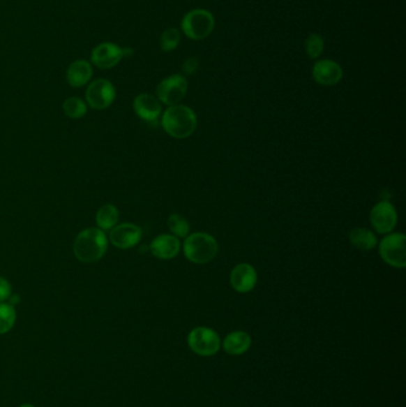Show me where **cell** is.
Returning a JSON list of instances; mask_svg holds the SVG:
<instances>
[{"instance_id":"16","label":"cell","mask_w":406,"mask_h":407,"mask_svg":"<svg viewBox=\"0 0 406 407\" xmlns=\"http://www.w3.org/2000/svg\"><path fill=\"white\" fill-rule=\"evenodd\" d=\"M93 77V67L90 61L77 60L72 62L66 72L67 82L72 87L79 89L87 85Z\"/></svg>"},{"instance_id":"15","label":"cell","mask_w":406,"mask_h":407,"mask_svg":"<svg viewBox=\"0 0 406 407\" xmlns=\"http://www.w3.org/2000/svg\"><path fill=\"white\" fill-rule=\"evenodd\" d=\"M179 238L174 235H160L151 243V253L158 260H172L180 253Z\"/></svg>"},{"instance_id":"5","label":"cell","mask_w":406,"mask_h":407,"mask_svg":"<svg viewBox=\"0 0 406 407\" xmlns=\"http://www.w3.org/2000/svg\"><path fill=\"white\" fill-rule=\"evenodd\" d=\"M379 254L384 262L393 268L406 266V237L402 232H391L379 243Z\"/></svg>"},{"instance_id":"22","label":"cell","mask_w":406,"mask_h":407,"mask_svg":"<svg viewBox=\"0 0 406 407\" xmlns=\"http://www.w3.org/2000/svg\"><path fill=\"white\" fill-rule=\"evenodd\" d=\"M16 310L11 304L0 302V335L8 334L16 323Z\"/></svg>"},{"instance_id":"13","label":"cell","mask_w":406,"mask_h":407,"mask_svg":"<svg viewBox=\"0 0 406 407\" xmlns=\"http://www.w3.org/2000/svg\"><path fill=\"white\" fill-rule=\"evenodd\" d=\"M257 283V273L249 263H239L230 273V285L239 293H249Z\"/></svg>"},{"instance_id":"14","label":"cell","mask_w":406,"mask_h":407,"mask_svg":"<svg viewBox=\"0 0 406 407\" xmlns=\"http://www.w3.org/2000/svg\"><path fill=\"white\" fill-rule=\"evenodd\" d=\"M133 106H134L135 113L142 121H155L163 112V105L160 101L156 96H153L149 93L138 94L134 99Z\"/></svg>"},{"instance_id":"26","label":"cell","mask_w":406,"mask_h":407,"mask_svg":"<svg viewBox=\"0 0 406 407\" xmlns=\"http://www.w3.org/2000/svg\"><path fill=\"white\" fill-rule=\"evenodd\" d=\"M11 297V285L6 279L0 276V302H4Z\"/></svg>"},{"instance_id":"17","label":"cell","mask_w":406,"mask_h":407,"mask_svg":"<svg viewBox=\"0 0 406 407\" xmlns=\"http://www.w3.org/2000/svg\"><path fill=\"white\" fill-rule=\"evenodd\" d=\"M252 344L250 336L244 331H234L225 337L223 342L224 350L230 355L244 354Z\"/></svg>"},{"instance_id":"12","label":"cell","mask_w":406,"mask_h":407,"mask_svg":"<svg viewBox=\"0 0 406 407\" xmlns=\"http://www.w3.org/2000/svg\"><path fill=\"white\" fill-rule=\"evenodd\" d=\"M313 80L322 86H335L343 77V69L336 61L324 59L316 61L313 68Z\"/></svg>"},{"instance_id":"1","label":"cell","mask_w":406,"mask_h":407,"mask_svg":"<svg viewBox=\"0 0 406 407\" xmlns=\"http://www.w3.org/2000/svg\"><path fill=\"white\" fill-rule=\"evenodd\" d=\"M107 237L99 228H87L77 234L73 244V253L82 263L98 262L107 250Z\"/></svg>"},{"instance_id":"21","label":"cell","mask_w":406,"mask_h":407,"mask_svg":"<svg viewBox=\"0 0 406 407\" xmlns=\"http://www.w3.org/2000/svg\"><path fill=\"white\" fill-rule=\"evenodd\" d=\"M180 42H181V33L179 29L171 27V28H167L161 35L160 48L165 53H171L179 47Z\"/></svg>"},{"instance_id":"18","label":"cell","mask_w":406,"mask_h":407,"mask_svg":"<svg viewBox=\"0 0 406 407\" xmlns=\"http://www.w3.org/2000/svg\"><path fill=\"white\" fill-rule=\"evenodd\" d=\"M349 242L352 246L361 251H370L378 246V239L375 234L365 228H355L350 230Z\"/></svg>"},{"instance_id":"9","label":"cell","mask_w":406,"mask_h":407,"mask_svg":"<svg viewBox=\"0 0 406 407\" xmlns=\"http://www.w3.org/2000/svg\"><path fill=\"white\" fill-rule=\"evenodd\" d=\"M188 346L195 354L211 356L220 349V336L210 327H195L188 335Z\"/></svg>"},{"instance_id":"24","label":"cell","mask_w":406,"mask_h":407,"mask_svg":"<svg viewBox=\"0 0 406 407\" xmlns=\"http://www.w3.org/2000/svg\"><path fill=\"white\" fill-rule=\"evenodd\" d=\"M324 38L319 34H311L305 40V52L311 60H317L324 52Z\"/></svg>"},{"instance_id":"25","label":"cell","mask_w":406,"mask_h":407,"mask_svg":"<svg viewBox=\"0 0 406 407\" xmlns=\"http://www.w3.org/2000/svg\"><path fill=\"white\" fill-rule=\"evenodd\" d=\"M200 69V60L197 57H188L183 61V72L185 75H193Z\"/></svg>"},{"instance_id":"11","label":"cell","mask_w":406,"mask_h":407,"mask_svg":"<svg viewBox=\"0 0 406 407\" xmlns=\"http://www.w3.org/2000/svg\"><path fill=\"white\" fill-rule=\"evenodd\" d=\"M142 229L140 226L135 225L133 223H122L114 226L111 230L110 239L111 244L118 249H131L142 239Z\"/></svg>"},{"instance_id":"6","label":"cell","mask_w":406,"mask_h":407,"mask_svg":"<svg viewBox=\"0 0 406 407\" xmlns=\"http://www.w3.org/2000/svg\"><path fill=\"white\" fill-rule=\"evenodd\" d=\"M134 50L131 48H122L112 42H103L96 45L91 52V64L97 68L111 69L124 59L131 57Z\"/></svg>"},{"instance_id":"20","label":"cell","mask_w":406,"mask_h":407,"mask_svg":"<svg viewBox=\"0 0 406 407\" xmlns=\"http://www.w3.org/2000/svg\"><path fill=\"white\" fill-rule=\"evenodd\" d=\"M63 112L70 119H80L87 113V104L82 98L70 97L63 101Z\"/></svg>"},{"instance_id":"23","label":"cell","mask_w":406,"mask_h":407,"mask_svg":"<svg viewBox=\"0 0 406 407\" xmlns=\"http://www.w3.org/2000/svg\"><path fill=\"white\" fill-rule=\"evenodd\" d=\"M167 226L175 237L186 238L190 235V224L179 214H172L167 219Z\"/></svg>"},{"instance_id":"4","label":"cell","mask_w":406,"mask_h":407,"mask_svg":"<svg viewBox=\"0 0 406 407\" xmlns=\"http://www.w3.org/2000/svg\"><path fill=\"white\" fill-rule=\"evenodd\" d=\"M215 25V17L205 8H193L181 20L183 35L192 40H205L213 33Z\"/></svg>"},{"instance_id":"27","label":"cell","mask_w":406,"mask_h":407,"mask_svg":"<svg viewBox=\"0 0 406 407\" xmlns=\"http://www.w3.org/2000/svg\"><path fill=\"white\" fill-rule=\"evenodd\" d=\"M20 407H36V406H33V405H31V404H23V405H21V406Z\"/></svg>"},{"instance_id":"19","label":"cell","mask_w":406,"mask_h":407,"mask_svg":"<svg viewBox=\"0 0 406 407\" xmlns=\"http://www.w3.org/2000/svg\"><path fill=\"white\" fill-rule=\"evenodd\" d=\"M118 218H119L118 209L112 204L103 205L96 214L98 228L104 232L112 230L114 226L117 225Z\"/></svg>"},{"instance_id":"3","label":"cell","mask_w":406,"mask_h":407,"mask_svg":"<svg viewBox=\"0 0 406 407\" xmlns=\"http://www.w3.org/2000/svg\"><path fill=\"white\" fill-rule=\"evenodd\" d=\"M183 255L190 262L205 265L211 262L218 254V242L206 232L190 234L183 241Z\"/></svg>"},{"instance_id":"8","label":"cell","mask_w":406,"mask_h":407,"mask_svg":"<svg viewBox=\"0 0 406 407\" xmlns=\"http://www.w3.org/2000/svg\"><path fill=\"white\" fill-rule=\"evenodd\" d=\"M85 98L86 103L91 109L102 111L114 104L116 99V89L110 80L100 77L92 81L90 85L87 86Z\"/></svg>"},{"instance_id":"10","label":"cell","mask_w":406,"mask_h":407,"mask_svg":"<svg viewBox=\"0 0 406 407\" xmlns=\"http://www.w3.org/2000/svg\"><path fill=\"white\" fill-rule=\"evenodd\" d=\"M370 221L375 232L391 234L398 223V214L390 202H379L370 211Z\"/></svg>"},{"instance_id":"2","label":"cell","mask_w":406,"mask_h":407,"mask_svg":"<svg viewBox=\"0 0 406 407\" xmlns=\"http://www.w3.org/2000/svg\"><path fill=\"white\" fill-rule=\"evenodd\" d=\"M161 125L171 138L183 140L193 135L198 125V119L191 108L178 104L168 106L161 118Z\"/></svg>"},{"instance_id":"7","label":"cell","mask_w":406,"mask_h":407,"mask_svg":"<svg viewBox=\"0 0 406 407\" xmlns=\"http://www.w3.org/2000/svg\"><path fill=\"white\" fill-rule=\"evenodd\" d=\"M188 82L181 74L165 77L156 86V98L167 106L178 105L186 97Z\"/></svg>"}]
</instances>
